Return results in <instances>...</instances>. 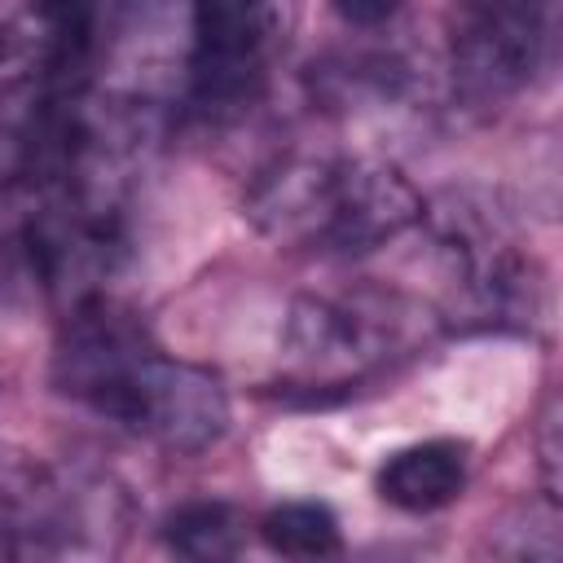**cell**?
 Wrapping results in <instances>:
<instances>
[{
  "instance_id": "7a4b0ae2",
  "label": "cell",
  "mask_w": 563,
  "mask_h": 563,
  "mask_svg": "<svg viewBox=\"0 0 563 563\" xmlns=\"http://www.w3.org/2000/svg\"><path fill=\"white\" fill-rule=\"evenodd\" d=\"M264 0H194V70L202 92H224L255 62Z\"/></svg>"
},
{
  "instance_id": "277c9868",
  "label": "cell",
  "mask_w": 563,
  "mask_h": 563,
  "mask_svg": "<svg viewBox=\"0 0 563 563\" xmlns=\"http://www.w3.org/2000/svg\"><path fill=\"white\" fill-rule=\"evenodd\" d=\"M260 537L282 559H325L339 554V519L321 501H286L264 515Z\"/></svg>"
},
{
  "instance_id": "3957f363",
  "label": "cell",
  "mask_w": 563,
  "mask_h": 563,
  "mask_svg": "<svg viewBox=\"0 0 563 563\" xmlns=\"http://www.w3.org/2000/svg\"><path fill=\"white\" fill-rule=\"evenodd\" d=\"M466 484V449L457 440H422L400 453H391L378 466V497L396 510L427 515L449 506Z\"/></svg>"
},
{
  "instance_id": "5b68a950",
  "label": "cell",
  "mask_w": 563,
  "mask_h": 563,
  "mask_svg": "<svg viewBox=\"0 0 563 563\" xmlns=\"http://www.w3.org/2000/svg\"><path fill=\"white\" fill-rule=\"evenodd\" d=\"M167 545L189 559H224L238 550L233 510L224 501H189L167 519Z\"/></svg>"
},
{
  "instance_id": "6da1fadb",
  "label": "cell",
  "mask_w": 563,
  "mask_h": 563,
  "mask_svg": "<svg viewBox=\"0 0 563 563\" xmlns=\"http://www.w3.org/2000/svg\"><path fill=\"white\" fill-rule=\"evenodd\" d=\"M70 391L84 396L92 409L128 422V427H158L180 431V405L211 391L216 383H185V369L158 361L154 352L136 347L128 330H119L106 317H88L75 334L70 352Z\"/></svg>"
},
{
  "instance_id": "8992f818",
  "label": "cell",
  "mask_w": 563,
  "mask_h": 563,
  "mask_svg": "<svg viewBox=\"0 0 563 563\" xmlns=\"http://www.w3.org/2000/svg\"><path fill=\"white\" fill-rule=\"evenodd\" d=\"M334 9L352 26H378V22L396 18L405 9V0H334Z\"/></svg>"
}]
</instances>
